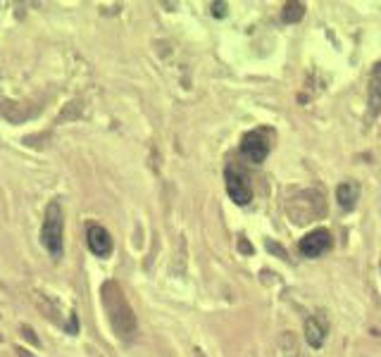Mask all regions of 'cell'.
Wrapping results in <instances>:
<instances>
[{
  "label": "cell",
  "instance_id": "cell-1",
  "mask_svg": "<svg viewBox=\"0 0 381 357\" xmlns=\"http://www.w3.org/2000/svg\"><path fill=\"white\" fill-rule=\"evenodd\" d=\"M100 295H103L105 312H108L110 321H112V329L117 331V336L129 338V336L136 331V317H134L132 308H129L122 288H119L114 281H108V284H103Z\"/></svg>",
  "mask_w": 381,
  "mask_h": 357
},
{
  "label": "cell",
  "instance_id": "cell-2",
  "mask_svg": "<svg viewBox=\"0 0 381 357\" xmlns=\"http://www.w3.org/2000/svg\"><path fill=\"white\" fill-rule=\"evenodd\" d=\"M62 236H64L62 208H60L58 200H53V203L48 205V210H46V217H43L41 243H43V248H46L55 260L62 255Z\"/></svg>",
  "mask_w": 381,
  "mask_h": 357
},
{
  "label": "cell",
  "instance_id": "cell-3",
  "mask_svg": "<svg viewBox=\"0 0 381 357\" xmlns=\"http://www.w3.org/2000/svg\"><path fill=\"white\" fill-rule=\"evenodd\" d=\"M269 148H272V132H267V129H253L241 140V155L253 164L265 162Z\"/></svg>",
  "mask_w": 381,
  "mask_h": 357
},
{
  "label": "cell",
  "instance_id": "cell-4",
  "mask_svg": "<svg viewBox=\"0 0 381 357\" xmlns=\"http://www.w3.org/2000/svg\"><path fill=\"white\" fill-rule=\"evenodd\" d=\"M224 181H227L229 198L236 205H248L250 200H253V188H250V181L243 172H238V169H234V167H227Z\"/></svg>",
  "mask_w": 381,
  "mask_h": 357
},
{
  "label": "cell",
  "instance_id": "cell-5",
  "mask_svg": "<svg viewBox=\"0 0 381 357\" xmlns=\"http://www.w3.org/2000/svg\"><path fill=\"white\" fill-rule=\"evenodd\" d=\"M298 248L305 258H319V255H324L332 248V234H329L327 229H315V231H310L308 236L300 238Z\"/></svg>",
  "mask_w": 381,
  "mask_h": 357
},
{
  "label": "cell",
  "instance_id": "cell-6",
  "mask_svg": "<svg viewBox=\"0 0 381 357\" xmlns=\"http://www.w3.org/2000/svg\"><path fill=\"white\" fill-rule=\"evenodd\" d=\"M86 238H88V248H91V253L98 255V258H108V255L112 253V238H110L105 226L91 224L86 231Z\"/></svg>",
  "mask_w": 381,
  "mask_h": 357
},
{
  "label": "cell",
  "instance_id": "cell-7",
  "mask_svg": "<svg viewBox=\"0 0 381 357\" xmlns=\"http://www.w3.org/2000/svg\"><path fill=\"white\" fill-rule=\"evenodd\" d=\"M305 338L312 348H322L324 338H327V317L317 315V317H310L308 324H305Z\"/></svg>",
  "mask_w": 381,
  "mask_h": 357
},
{
  "label": "cell",
  "instance_id": "cell-8",
  "mask_svg": "<svg viewBox=\"0 0 381 357\" xmlns=\"http://www.w3.org/2000/svg\"><path fill=\"white\" fill-rule=\"evenodd\" d=\"M367 105H369V112H367L369 119L379 117V112H381V60L374 64L372 77H369V100H367Z\"/></svg>",
  "mask_w": 381,
  "mask_h": 357
},
{
  "label": "cell",
  "instance_id": "cell-9",
  "mask_svg": "<svg viewBox=\"0 0 381 357\" xmlns=\"http://www.w3.org/2000/svg\"><path fill=\"white\" fill-rule=\"evenodd\" d=\"M336 200L343 210H353L360 200V184L358 181H341L336 186Z\"/></svg>",
  "mask_w": 381,
  "mask_h": 357
},
{
  "label": "cell",
  "instance_id": "cell-10",
  "mask_svg": "<svg viewBox=\"0 0 381 357\" xmlns=\"http://www.w3.org/2000/svg\"><path fill=\"white\" fill-rule=\"evenodd\" d=\"M303 14H305V5L303 3H286L284 5V12H282L284 22L295 24L298 19H303Z\"/></svg>",
  "mask_w": 381,
  "mask_h": 357
},
{
  "label": "cell",
  "instance_id": "cell-11",
  "mask_svg": "<svg viewBox=\"0 0 381 357\" xmlns=\"http://www.w3.org/2000/svg\"><path fill=\"white\" fill-rule=\"evenodd\" d=\"M212 14H214V17H224V14H227V3H214L212 5Z\"/></svg>",
  "mask_w": 381,
  "mask_h": 357
}]
</instances>
